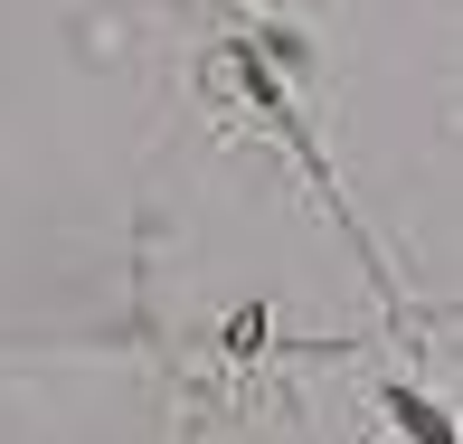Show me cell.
<instances>
[{
    "instance_id": "6da1fadb",
    "label": "cell",
    "mask_w": 463,
    "mask_h": 444,
    "mask_svg": "<svg viewBox=\"0 0 463 444\" xmlns=\"http://www.w3.org/2000/svg\"><path fill=\"white\" fill-rule=\"evenodd\" d=\"M388 416H397L416 444H454V416H445V407H426L416 388H388Z\"/></svg>"
}]
</instances>
